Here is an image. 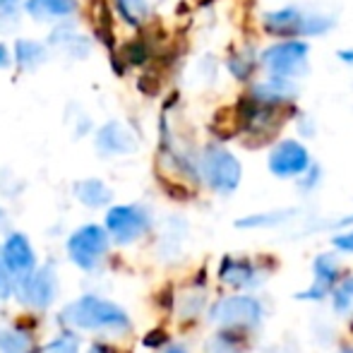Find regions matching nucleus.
<instances>
[{"instance_id":"25","label":"nucleus","mask_w":353,"mask_h":353,"mask_svg":"<svg viewBox=\"0 0 353 353\" xmlns=\"http://www.w3.org/2000/svg\"><path fill=\"white\" fill-rule=\"evenodd\" d=\"M22 3V0H0V14H5V12H12L17 5Z\"/></svg>"},{"instance_id":"23","label":"nucleus","mask_w":353,"mask_h":353,"mask_svg":"<svg viewBox=\"0 0 353 353\" xmlns=\"http://www.w3.org/2000/svg\"><path fill=\"white\" fill-rule=\"evenodd\" d=\"M10 293H12V281H10V276H8V265H5L3 252H0V301H3V298H8Z\"/></svg>"},{"instance_id":"11","label":"nucleus","mask_w":353,"mask_h":353,"mask_svg":"<svg viewBox=\"0 0 353 353\" xmlns=\"http://www.w3.org/2000/svg\"><path fill=\"white\" fill-rule=\"evenodd\" d=\"M0 252H3V260L8 265V270L17 272V274H27V272L34 270V250L29 245L27 236H22V233L10 236Z\"/></svg>"},{"instance_id":"15","label":"nucleus","mask_w":353,"mask_h":353,"mask_svg":"<svg viewBox=\"0 0 353 353\" xmlns=\"http://www.w3.org/2000/svg\"><path fill=\"white\" fill-rule=\"evenodd\" d=\"M48 58V51L43 43L34 41V39H19L14 43V61L22 70H34V68L43 65Z\"/></svg>"},{"instance_id":"27","label":"nucleus","mask_w":353,"mask_h":353,"mask_svg":"<svg viewBox=\"0 0 353 353\" xmlns=\"http://www.w3.org/2000/svg\"><path fill=\"white\" fill-rule=\"evenodd\" d=\"M339 58H344L346 63H353V51H339Z\"/></svg>"},{"instance_id":"14","label":"nucleus","mask_w":353,"mask_h":353,"mask_svg":"<svg viewBox=\"0 0 353 353\" xmlns=\"http://www.w3.org/2000/svg\"><path fill=\"white\" fill-rule=\"evenodd\" d=\"M336 274H339V267L334 265V260L327 255L317 257L315 260V286L310 288V291L301 293V298H322L327 291H330V286L336 281Z\"/></svg>"},{"instance_id":"22","label":"nucleus","mask_w":353,"mask_h":353,"mask_svg":"<svg viewBox=\"0 0 353 353\" xmlns=\"http://www.w3.org/2000/svg\"><path fill=\"white\" fill-rule=\"evenodd\" d=\"M46 353H77V344L70 336H63V339H56L51 346H46Z\"/></svg>"},{"instance_id":"10","label":"nucleus","mask_w":353,"mask_h":353,"mask_svg":"<svg viewBox=\"0 0 353 353\" xmlns=\"http://www.w3.org/2000/svg\"><path fill=\"white\" fill-rule=\"evenodd\" d=\"M22 296L29 305H37V307L51 305L53 296H56V274H53L51 267H43L41 272L29 276V279L24 281Z\"/></svg>"},{"instance_id":"9","label":"nucleus","mask_w":353,"mask_h":353,"mask_svg":"<svg viewBox=\"0 0 353 353\" xmlns=\"http://www.w3.org/2000/svg\"><path fill=\"white\" fill-rule=\"evenodd\" d=\"M97 147L101 149L103 154H130L137 149V140L123 123L111 121L99 128Z\"/></svg>"},{"instance_id":"4","label":"nucleus","mask_w":353,"mask_h":353,"mask_svg":"<svg viewBox=\"0 0 353 353\" xmlns=\"http://www.w3.org/2000/svg\"><path fill=\"white\" fill-rule=\"evenodd\" d=\"M307 63V43L303 41H283L270 46L262 53V65L274 77H296L305 72Z\"/></svg>"},{"instance_id":"20","label":"nucleus","mask_w":353,"mask_h":353,"mask_svg":"<svg viewBox=\"0 0 353 353\" xmlns=\"http://www.w3.org/2000/svg\"><path fill=\"white\" fill-rule=\"evenodd\" d=\"M118 12L130 24H140L147 14V0H116Z\"/></svg>"},{"instance_id":"19","label":"nucleus","mask_w":353,"mask_h":353,"mask_svg":"<svg viewBox=\"0 0 353 353\" xmlns=\"http://www.w3.org/2000/svg\"><path fill=\"white\" fill-rule=\"evenodd\" d=\"M221 276L233 286H243V283H252V270L248 265H241V262H231L221 267Z\"/></svg>"},{"instance_id":"3","label":"nucleus","mask_w":353,"mask_h":353,"mask_svg":"<svg viewBox=\"0 0 353 353\" xmlns=\"http://www.w3.org/2000/svg\"><path fill=\"white\" fill-rule=\"evenodd\" d=\"M202 173L207 183L219 192H233L241 183V163L231 152L210 147L202 154Z\"/></svg>"},{"instance_id":"7","label":"nucleus","mask_w":353,"mask_h":353,"mask_svg":"<svg viewBox=\"0 0 353 353\" xmlns=\"http://www.w3.org/2000/svg\"><path fill=\"white\" fill-rule=\"evenodd\" d=\"M106 226L118 243H130L149 228V216L140 207H113L106 216Z\"/></svg>"},{"instance_id":"1","label":"nucleus","mask_w":353,"mask_h":353,"mask_svg":"<svg viewBox=\"0 0 353 353\" xmlns=\"http://www.w3.org/2000/svg\"><path fill=\"white\" fill-rule=\"evenodd\" d=\"M63 322L79 330H128V315L118 305L99 298H79L63 310Z\"/></svg>"},{"instance_id":"2","label":"nucleus","mask_w":353,"mask_h":353,"mask_svg":"<svg viewBox=\"0 0 353 353\" xmlns=\"http://www.w3.org/2000/svg\"><path fill=\"white\" fill-rule=\"evenodd\" d=\"M332 19L301 8H283L265 14V27L279 37H307V34H325L332 29Z\"/></svg>"},{"instance_id":"29","label":"nucleus","mask_w":353,"mask_h":353,"mask_svg":"<svg viewBox=\"0 0 353 353\" xmlns=\"http://www.w3.org/2000/svg\"><path fill=\"white\" fill-rule=\"evenodd\" d=\"M168 353H185V351H183V349H171Z\"/></svg>"},{"instance_id":"13","label":"nucleus","mask_w":353,"mask_h":353,"mask_svg":"<svg viewBox=\"0 0 353 353\" xmlns=\"http://www.w3.org/2000/svg\"><path fill=\"white\" fill-rule=\"evenodd\" d=\"M51 46L56 51L65 53L72 61H79V58H87L89 51H92V43H89L87 37L77 34L72 27H58L56 32L51 34Z\"/></svg>"},{"instance_id":"26","label":"nucleus","mask_w":353,"mask_h":353,"mask_svg":"<svg viewBox=\"0 0 353 353\" xmlns=\"http://www.w3.org/2000/svg\"><path fill=\"white\" fill-rule=\"evenodd\" d=\"M10 65V53H8V48L0 43V68H8Z\"/></svg>"},{"instance_id":"17","label":"nucleus","mask_w":353,"mask_h":353,"mask_svg":"<svg viewBox=\"0 0 353 353\" xmlns=\"http://www.w3.org/2000/svg\"><path fill=\"white\" fill-rule=\"evenodd\" d=\"M288 97H293V84L288 77H274L272 74V79H267L265 84H257L255 89V101L260 103H279V101H286Z\"/></svg>"},{"instance_id":"21","label":"nucleus","mask_w":353,"mask_h":353,"mask_svg":"<svg viewBox=\"0 0 353 353\" xmlns=\"http://www.w3.org/2000/svg\"><path fill=\"white\" fill-rule=\"evenodd\" d=\"M351 301H353V279L349 281H344L339 286V291H336V310H346V307L351 305Z\"/></svg>"},{"instance_id":"8","label":"nucleus","mask_w":353,"mask_h":353,"mask_svg":"<svg viewBox=\"0 0 353 353\" xmlns=\"http://www.w3.org/2000/svg\"><path fill=\"white\" fill-rule=\"evenodd\" d=\"M310 166V157H307L305 147L293 140H286L281 144H276V149L270 157V168L274 176L279 178H291V176H301L307 171Z\"/></svg>"},{"instance_id":"12","label":"nucleus","mask_w":353,"mask_h":353,"mask_svg":"<svg viewBox=\"0 0 353 353\" xmlns=\"http://www.w3.org/2000/svg\"><path fill=\"white\" fill-rule=\"evenodd\" d=\"M27 12L39 22H58L77 12V0H27Z\"/></svg>"},{"instance_id":"28","label":"nucleus","mask_w":353,"mask_h":353,"mask_svg":"<svg viewBox=\"0 0 353 353\" xmlns=\"http://www.w3.org/2000/svg\"><path fill=\"white\" fill-rule=\"evenodd\" d=\"M92 353H108V351H106V349H101V346H94Z\"/></svg>"},{"instance_id":"5","label":"nucleus","mask_w":353,"mask_h":353,"mask_svg":"<svg viewBox=\"0 0 353 353\" xmlns=\"http://www.w3.org/2000/svg\"><path fill=\"white\" fill-rule=\"evenodd\" d=\"M68 250H70V257L77 267L94 270L99 265V260L103 257V252L108 250V236L99 226H84L72 233Z\"/></svg>"},{"instance_id":"30","label":"nucleus","mask_w":353,"mask_h":353,"mask_svg":"<svg viewBox=\"0 0 353 353\" xmlns=\"http://www.w3.org/2000/svg\"><path fill=\"white\" fill-rule=\"evenodd\" d=\"M344 353H353V351H351V349H346V351H344Z\"/></svg>"},{"instance_id":"18","label":"nucleus","mask_w":353,"mask_h":353,"mask_svg":"<svg viewBox=\"0 0 353 353\" xmlns=\"http://www.w3.org/2000/svg\"><path fill=\"white\" fill-rule=\"evenodd\" d=\"M0 351L3 353H34L29 336L22 334V332H14V330L0 332Z\"/></svg>"},{"instance_id":"24","label":"nucleus","mask_w":353,"mask_h":353,"mask_svg":"<svg viewBox=\"0 0 353 353\" xmlns=\"http://www.w3.org/2000/svg\"><path fill=\"white\" fill-rule=\"evenodd\" d=\"M334 243H336V248H341V250L353 252V233H346V236H336Z\"/></svg>"},{"instance_id":"6","label":"nucleus","mask_w":353,"mask_h":353,"mask_svg":"<svg viewBox=\"0 0 353 353\" xmlns=\"http://www.w3.org/2000/svg\"><path fill=\"white\" fill-rule=\"evenodd\" d=\"M262 307L252 298H226L212 307V322L221 327H255Z\"/></svg>"},{"instance_id":"16","label":"nucleus","mask_w":353,"mask_h":353,"mask_svg":"<svg viewBox=\"0 0 353 353\" xmlns=\"http://www.w3.org/2000/svg\"><path fill=\"white\" fill-rule=\"evenodd\" d=\"M74 197L87 207H103L111 202V190L103 181L89 178V181H79L74 185Z\"/></svg>"}]
</instances>
